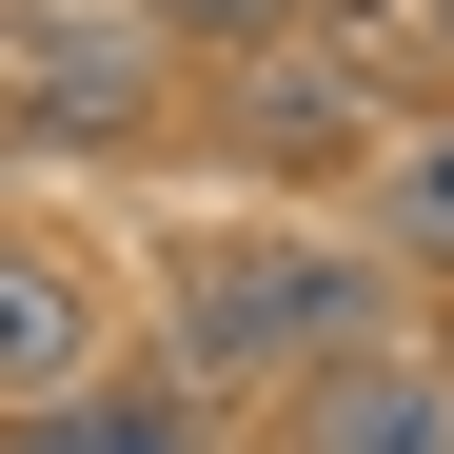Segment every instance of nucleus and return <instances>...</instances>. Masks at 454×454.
Returning <instances> with one entry per match:
<instances>
[{
	"label": "nucleus",
	"mask_w": 454,
	"mask_h": 454,
	"mask_svg": "<svg viewBox=\"0 0 454 454\" xmlns=\"http://www.w3.org/2000/svg\"><path fill=\"white\" fill-rule=\"evenodd\" d=\"M375 336V257L356 238H198L178 257V375H336Z\"/></svg>",
	"instance_id": "nucleus-1"
},
{
	"label": "nucleus",
	"mask_w": 454,
	"mask_h": 454,
	"mask_svg": "<svg viewBox=\"0 0 454 454\" xmlns=\"http://www.w3.org/2000/svg\"><path fill=\"white\" fill-rule=\"evenodd\" d=\"M0 99H20V138H138L159 40H138V20H20V40H0Z\"/></svg>",
	"instance_id": "nucleus-2"
},
{
	"label": "nucleus",
	"mask_w": 454,
	"mask_h": 454,
	"mask_svg": "<svg viewBox=\"0 0 454 454\" xmlns=\"http://www.w3.org/2000/svg\"><path fill=\"white\" fill-rule=\"evenodd\" d=\"M0 395H20V415H80L99 395V296H80V257H40V238H0Z\"/></svg>",
	"instance_id": "nucleus-3"
},
{
	"label": "nucleus",
	"mask_w": 454,
	"mask_h": 454,
	"mask_svg": "<svg viewBox=\"0 0 454 454\" xmlns=\"http://www.w3.org/2000/svg\"><path fill=\"white\" fill-rule=\"evenodd\" d=\"M296 454H454V375L434 356H336L296 395Z\"/></svg>",
	"instance_id": "nucleus-4"
},
{
	"label": "nucleus",
	"mask_w": 454,
	"mask_h": 454,
	"mask_svg": "<svg viewBox=\"0 0 454 454\" xmlns=\"http://www.w3.org/2000/svg\"><path fill=\"white\" fill-rule=\"evenodd\" d=\"M238 138H257V159L375 138V80H356V59H317V40H257V59H238Z\"/></svg>",
	"instance_id": "nucleus-5"
},
{
	"label": "nucleus",
	"mask_w": 454,
	"mask_h": 454,
	"mask_svg": "<svg viewBox=\"0 0 454 454\" xmlns=\"http://www.w3.org/2000/svg\"><path fill=\"white\" fill-rule=\"evenodd\" d=\"M375 217H395L415 257H454V119H415L395 159H375Z\"/></svg>",
	"instance_id": "nucleus-6"
},
{
	"label": "nucleus",
	"mask_w": 454,
	"mask_h": 454,
	"mask_svg": "<svg viewBox=\"0 0 454 454\" xmlns=\"http://www.w3.org/2000/svg\"><path fill=\"white\" fill-rule=\"evenodd\" d=\"M138 40H217V59H257V40H296V0H138Z\"/></svg>",
	"instance_id": "nucleus-7"
}]
</instances>
